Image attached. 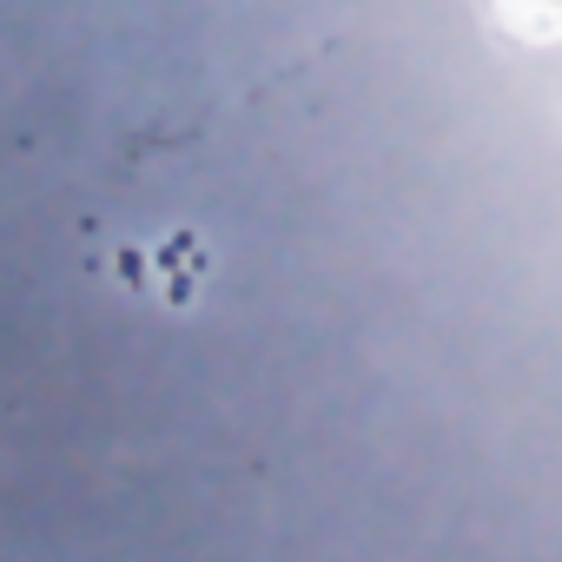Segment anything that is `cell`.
<instances>
[{"label": "cell", "instance_id": "6da1fadb", "mask_svg": "<svg viewBox=\"0 0 562 562\" xmlns=\"http://www.w3.org/2000/svg\"><path fill=\"white\" fill-rule=\"evenodd\" d=\"M509 14L529 34H549V27H562V0H509Z\"/></svg>", "mask_w": 562, "mask_h": 562}]
</instances>
